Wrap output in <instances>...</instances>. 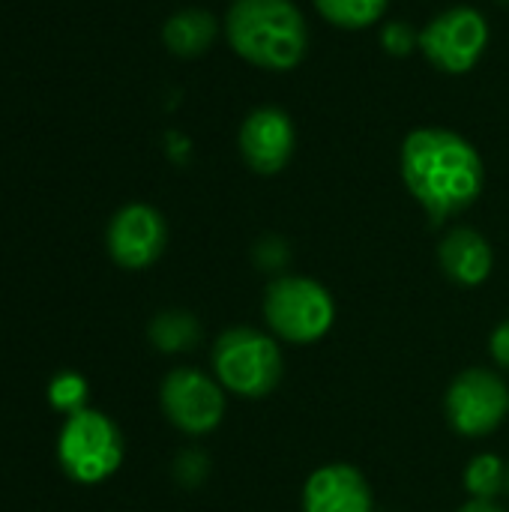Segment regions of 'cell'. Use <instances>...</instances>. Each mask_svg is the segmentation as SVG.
Instances as JSON below:
<instances>
[{
    "mask_svg": "<svg viewBox=\"0 0 509 512\" xmlns=\"http://www.w3.org/2000/svg\"><path fill=\"white\" fill-rule=\"evenodd\" d=\"M147 336L156 345V351H162V354H180V351H189V348L198 345L201 327H198L195 315L180 312V309H171V312H159L150 321Z\"/></svg>",
    "mask_w": 509,
    "mask_h": 512,
    "instance_id": "5bb4252c",
    "label": "cell"
},
{
    "mask_svg": "<svg viewBox=\"0 0 509 512\" xmlns=\"http://www.w3.org/2000/svg\"><path fill=\"white\" fill-rule=\"evenodd\" d=\"M57 459L69 480L84 486L102 483L123 462V435L111 417L84 408L66 417L57 441Z\"/></svg>",
    "mask_w": 509,
    "mask_h": 512,
    "instance_id": "5b68a950",
    "label": "cell"
},
{
    "mask_svg": "<svg viewBox=\"0 0 509 512\" xmlns=\"http://www.w3.org/2000/svg\"><path fill=\"white\" fill-rule=\"evenodd\" d=\"M486 45H489V21L474 6H453L435 15L420 30V51L435 69L447 75L471 72L486 54Z\"/></svg>",
    "mask_w": 509,
    "mask_h": 512,
    "instance_id": "8992f818",
    "label": "cell"
},
{
    "mask_svg": "<svg viewBox=\"0 0 509 512\" xmlns=\"http://www.w3.org/2000/svg\"><path fill=\"white\" fill-rule=\"evenodd\" d=\"M318 12L345 30H360L384 18L390 0H315Z\"/></svg>",
    "mask_w": 509,
    "mask_h": 512,
    "instance_id": "2e32d148",
    "label": "cell"
},
{
    "mask_svg": "<svg viewBox=\"0 0 509 512\" xmlns=\"http://www.w3.org/2000/svg\"><path fill=\"white\" fill-rule=\"evenodd\" d=\"M402 180L429 213L432 225L468 210L486 183V168L477 147L453 129L423 126L402 144Z\"/></svg>",
    "mask_w": 509,
    "mask_h": 512,
    "instance_id": "6da1fadb",
    "label": "cell"
},
{
    "mask_svg": "<svg viewBox=\"0 0 509 512\" xmlns=\"http://www.w3.org/2000/svg\"><path fill=\"white\" fill-rule=\"evenodd\" d=\"M438 261L450 282H456L462 288H477L492 276L495 255H492L489 240L480 231L453 228L438 246Z\"/></svg>",
    "mask_w": 509,
    "mask_h": 512,
    "instance_id": "7c38bea8",
    "label": "cell"
},
{
    "mask_svg": "<svg viewBox=\"0 0 509 512\" xmlns=\"http://www.w3.org/2000/svg\"><path fill=\"white\" fill-rule=\"evenodd\" d=\"M444 408L453 432L465 438H483L507 420L509 390L504 378H498L495 372L468 369L450 384Z\"/></svg>",
    "mask_w": 509,
    "mask_h": 512,
    "instance_id": "52a82bcc",
    "label": "cell"
},
{
    "mask_svg": "<svg viewBox=\"0 0 509 512\" xmlns=\"http://www.w3.org/2000/svg\"><path fill=\"white\" fill-rule=\"evenodd\" d=\"M225 36L246 63L288 72L306 57L309 27L291 0H234L225 15Z\"/></svg>",
    "mask_w": 509,
    "mask_h": 512,
    "instance_id": "7a4b0ae2",
    "label": "cell"
},
{
    "mask_svg": "<svg viewBox=\"0 0 509 512\" xmlns=\"http://www.w3.org/2000/svg\"><path fill=\"white\" fill-rule=\"evenodd\" d=\"M489 351H492L495 363L509 372V321H501V324L495 327L492 342H489Z\"/></svg>",
    "mask_w": 509,
    "mask_h": 512,
    "instance_id": "44dd1931",
    "label": "cell"
},
{
    "mask_svg": "<svg viewBox=\"0 0 509 512\" xmlns=\"http://www.w3.org/2000/svg\"><path fill=\"white\" fill-rule=\"evenodd\" d=\"M381 42H384V51H387V54L405 57V54H411V51L420 45V33H414L411 24H405V21H390V24L381 30Z\"/></svg>",
    "mask_w": 509,
    "mask_h": 512,
    "instance_id": "ac0fdd59",
    "label": "cell"
},
{
    "mask_svg": "<svg viewBox=\"0 0 509 512\" xmlns=\"http://www.w3.org/2000/svg\"><path fill=\"white\" fill-rule=\"evenodd\" d=\"M207 456L201 453V450H186V453H180L177 456V462H174V477H177V483H183L186 489H195L204 477H207Z\"/></svg>",
    "mask_w": 509,
    "mask_h": 512,
    "instance_id": "d6986e66",
    "label": "cell"
},
{
    "mask_svg": "<svg viewBox=\"0 0 509 512\" xmlns=\"http://www.w3.org/2000/svg\"><path fill=\"white\" fill-rule=\"evenodd\" d=\"M255 261L261 270H282L288 264V246L279 237H264L255 249Z\"/></svg>",
    "mask_w": 509,
    "mask_h": 512,
    "instance_id": "ffe728a7",
    "label": "cell"
},
{
    "mask_svg": "<svg viewBox=\"0 0 509 512\" xmlns=\"http://www.w3.org/2000/svg\"><path fill=\"white\" fill-rule=\"evenodd\" d=\"M459 512H504L495 501H471V504H465Z\"/></svg>",
    "mask_w": 509,
    "mask_h": 512,
    "instance_id": "7402d4cb",
    "label": "cell"
},
{
    "mask_svg": "<svg viewBox=\"0 0 509 512\" xmlns=\"http://www.w3.org/2000/svg\"><path fill=\"white\" fill-rule=\"evenodd\" d=\"M108 255L123 270H144L165 252L168 225L150 204H126L108 222Z\"/></svg>",
    "mask_w": 509,
    "mask_h": 512,
    "instance_id": "9c48e42d",
    "label": "cell"
},
{
    "mask_svg": "<svg viewBox=\"0 0 509 512\" xmlns=\"http://www.w3.org/2000/svg\"><path fill=\"white\" fill-rule=\"evenodd\" d=\"M219 33L213 12L207 9H180L162 27V42L177 57H198L204 54Z\"/></svg>",
    "mask_w": 509,
    "mask_h": 512,
    "instance_id": "4fadbf2b",
    "label": "cell"
},
{
    "mask_svg": "<svg viewBox=\"0 0 509 512\" xmlns=\"http://www.w3.org/2000/svg\"><path fill=\"white\" fill-rule=\"evenodd\" d=\"M294 123L276 105L255 108L240 126V153L258 174H279L294 153Z\"/></svg>",
    "mask_w": 509,
    "mask_h": 512,
    "instance_id": "30bf717a",
    "label": "cell"
},
{
    "mask_svg": "<svg viewBox=\"0 0 509 512\" xmlns=\"http://www.w3.org/2000/svg\"><path fill=\"white\" fill-rule=\"evenodd\" d=\"M48 402L54 411L72 417L78 411L87 408V381L78 372H60L54 375L51 387H48Z\"/></svg>",
    "mask_w": 509,
    "mask_h": 512,
    "instance_id": "e0dca14e",
    "label": "cell"
},
{
    "mask_svg": "<svg viewBox=\"0 0 509 512\" xmlns=\"http://www.w3.org/2000/svg\"><path fill=\"white\" fill-rule=\"evenodd\" d=\"M264 318L288 345H312L324 339L336 321L330 291L306 276H279L264 291Z\"/></svg>",
    "mask_w": 509,
    "mask_h": 512,
    "instance_id": "277c9868",
    "label": "cell"
},
{
    "mask_svg": "<svg viewBox=\"0 0 509 512\" xmlns=\"http://www.w3.org/2000/svg\"><path fill=\"white\" fill-rule=\"evenodd\" d=\"M372 507L366 477L345 462L318 468L303 486V512H372Z\"/></svg>",
    "mask_w": 509,
    "mask_h": 512,
    "instance_id": "8fae6325",
    "label": "cell"
},
{
    "mask_svg": "<svg viewBox=\"0 0 509 512\" xmlns=\"http://www.w3.org/2000/svg\"><path fill=\"white\" fill-rule=\"evenodd\" d=\"M279 345L252 327L225 330L213 345V372L222 390L243 399H264L282 381Z\"/></svg>",
    "mask_w": 509,
    "mask_h": 512,
    "instance_id": "3957f363",
    "label": "cell"
},
{
    "mask_svg": "<svg viewBox=\"0 0 509 512\" xmlns=\"http://www.w3.org/2000/svg\"><path fill=\"white\" fill-rule=\"evenodd\" d=\"M501 3H509V0H501Z\"/></svg>",
    "mask_w": 509,
    "mask_h": 512,
    "instance_id": "cb8c5ba5",
    "label": "cell"
},
{
    "mask_svg": "<svg viewBox=\"0 0 509 512\" xmlns=\"http://www.w3.org/2000/svg\"><path fill=\"white\" fill-rule=\"evenodd\" d=\"M507 495H509V465H507Z\"/></svg>",
    "mask_w": 509,
    "mask_h": 512,
    "instance_id": "603a6c76",
    "label": "cell"
},
{
    "mask_svg": "<svg viewBox=\"0 0 509 512\" xmlns=\"http://www.w3.org/2000/svg\"><path fill=\"white\" fill-rule=\"evenodd\" d=\"M465 489L474 501H495L507 492V465L495 453H480L465 468Z\"/></svg>",
    "mask_w": 509,
    "mask_h": 512,
    "instance_id": "9a60e30c",
    "label": "cell"
},
{
    "mask_svg": "<svg viewBox=\"0 0 509 512\" xmlns=\"http://www.w3.org/2000/svg\"><path fill=\"white\" fill-rule=\"evenodd\" d=\"M159 399H162L165 417L186 435H207L225 417L222 384L189 366L165 375Z\"/></svg>",
    "mask_w": 509,
    "mask_h": 512,
    "instance_id": "ba28073f",
    "label": "cell"
}]
</instances>
